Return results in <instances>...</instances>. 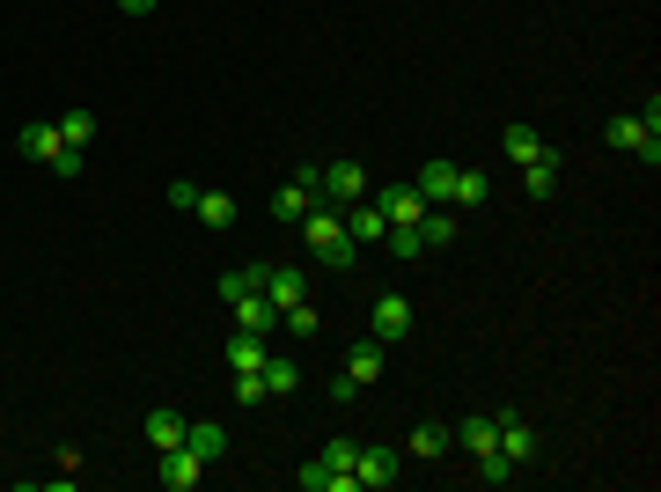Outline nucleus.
<instances>
[{
	"instance_id": "24",
	"label": "nucleus",
	"mask_w": 661,
	"mask_h": 492,
	"mask_svg": "<svg viewBox=\"0 0 661 492\" xmlns=\"http://www.w3.org/2000/svg\"><path fill=\"white\" fill-rule=\"evenodd\" d=\"M522 192H529V198H551V192H559V155H537V162L522 170Z\"/></svg>"
},
{
	"instance_id": "21",
	"label": "nucleus",
	"mask_w": 661,
	"mask_h": 492,
	"mask_svg": "<svg viewBox=\"0 0 661 492\" xmlns=\"http://www.w3.org/2000/svg\"><path fill=\"white\" fill-rule=\"evenodd\" d=\"M184 434H192V419L184 412H147V442H155V456H162V448H184Z\"/></svg>"
},
{
	"instance_id": "2",
	"label": "nucleus",
	"mask_w": 661,
	"mask_h": 492,
	"mask_svg": "<svg viewBox=\"0 0 661 492\" xmlns=\"http://www.w3.org/2000/svg\"><path fill=\"white\" fill-rule=\"evenodd\" d=\"M603 148H617V155H647V170L661 162V103H647V118H603Z\"/></svg>"
},
{
	"instance_id": "20",
	"label": "nucleus",
	"mask_w": 661,
	"mask_h": 492,
	"mask_svg": "<svg viewBox=\"0 0 661 492\" xmlns=\"http://www.w3.org/2000/svg\"><path fill=\"white\" fill-rule=\"evenodd\" d=\"M486 198H492V176L456 162V192H448V206H456V214H470V206H486Z\"/></svg>"
},
{
	"instance_id": "26",
	"label": "nucleus",
	"mask_w": 661,
	"mask_h": 492,
	"mask_svg": "<svg viewBox=\"0 0 661 492\" xmlns=\"http://www.w3.org/2000/svg\"><path fill=\"white\" fill-rule=\"evenodd\" d=\"M192 214H198L206 228H236V198H228V192H198Z\"/></svg>"
},
{
	"instance_id": "13",
	"label": "nucleus",
	"mask_w": 661,
	"mask_h": 492,
	"mask_svg": "<svg viewBox=\"0 0 661 492\" xmlns=\"http://www.w3.org/2000/svg\"><path fill=\"white\" fill-rule=\"evenodd\" d=\"M448 434H456V448H464L470 464L500 448V442H492V412H464V419H456V426H448Z\"/></svg>"
},
{
	"instance_id": "19",
	"label": "nucleus",
	"mask_w": 661,
	"mask_h": 492,
	"mask_svg": "<svg viewBox=\"0 0 661 492\" xmlns=\"http://www.w3.org/2000/svg\"><path fill=\"white\" fill-rule=\"evenodd\" d=\"M412 184H419V198H426V206H448V192H456V162H441V155H434Z\"/></svg>"
},
{
	"instance_id": "27",
	"label": "nucleus",
	"mask_w": 661,
	"mask_h": 492,
	"mask_svg": "<svg viewBox=\"0 0 661 492\" xmlns=\"http://www.w3.org/2000/svg\"><path fill=\"white\" fill-rule=\"evenodd\" d=\"M184 448H192V456H206V470H214L220 456H228V434H220V426H192V434H184Z\"/></svg>"
},
{
	"instance_id": "35",
	"label": "nucleus",
	"mask_w": 661,
	"mask_h": 492,
	"mask_svg": "<svg viewBox=\"0 0 661 492\" xmlns=\"http://www.w3.org/2000/svg\"><path fill=\"white\" fill-rule=\"evenodd\" d=\"M81 162H89V148H59V162H52V176H81Z\"/></svg>"
},
{
	"instance_id": "7",
	"label": "nucleus",
	"mask_w": 661,
	"mask_h": 492,
	"mask_svg": "<svg viewBox=\"0 0 661 492\" xmlns=\"http://www.w3.org/2000/svg\"><path fill=\"white\" fill-rule=\"evenodd\" d=\"M353 478H361L367 492H390L397 478H404V448H390V442H383V448H361V470H353Z\"/></svg>"
},
{
	"instance_id": "33",
	"label": "nucleus",
	"mask_w": 661,
	"mask_h": 492,
	"mask_svg": "<svg viewBox=\"0 0 661 492\" xmlns=\"http://www.w3.org/2000/svg\"><path fill=\"white\" fill-rule=\"evenodd\" d=\"M236 404H272V390H265V375H258V368L236 375Z\"/></svg>"
},
{
	"instance_id": "28",
	"label": "nucleus",
	"mask_w": 661,
	"mask_h": 492,
	"mask_svg": "<svg viewBox=\"0 0 661 492\" xmlns=\"http://www.w3.org/2000/svg\"><path fill=\"white\" fill-rule=\"evenodd\" d=\"M258 287H265V265H236V272H220V301L258 295Z\"/></svg>"
},
{
	"instance_id": "17",
	"label": "nucleus",
	"mask_w": 661,
	"mask_h": 492,
	"mask_svg": "<svg viewBox=\"0 0 661 492\" xmlns=\"http://www.w3.org/2000/svg\"><path fill=\"white\" fill-rule=\"evenodd\" d=\"M456 236H464V214H456V206H426V221H419V243H426V250H448Z\"/></svg>"
},
{
	"instance_id": "29",
	"label": "nucleus",
	"mask_w": 661,
	"mask_h": 492,
	"mask_svg": "<svg viewBox=\"0 0 661 492\" xmlns=\"http://www.w3.org/2000/svg\"><path fill=\"white\" fill-rule=\"evenodd\" d=\"M280 323H287L294 339H317V331H323V317H317V301H294V309H280Z\"/></svg>"
},
{
	"instance_id": "36",
	"label": "nucleus",
	"mask_w": 661,
	"mask_h": 492,
	"mask_svg": "<svg viewBox=\"0 0 661 492\" xmlns=\"http://www.w3.org/2000/svg\"><path fill=\"white\" fill-rule=\"evenodd\" d=\"M125 15H155V8H162V0H118Z\"/></svg>"
},
{
	"instance_id": "14",
	"label": "nucleus",
	"mask_w": 661,
	"mask_h": 492,
	"mask_svg": "<svg viewBox=\"0 0 661 492\" xmlns=\"http://www.w3.org/2000/svg\"><path fill=\"white\" fill-rule=\"evenodd\" d=\"M500 155H508L514 170H529L537 155H551V140H544L537 125H508V133H500Z\"/></svg>"
},
{
	"instance_id": "3",
	"label": "nucleus",
	"mask_w": 661,
	"mask_h": 492,
	"mask_svg": "<svg viewBox=\"0 0 661 492\" xmlns=\"http://www.w3.org/2000/svg\"><path fill=\"white\" fill-rule=\"evenodd\" d=\"M294 176H309L317 184V206H353V198H367V170L361 162H323V170H294Z\"/></svg>"
},
{
	"instance_id": "25",
	"label": "nucleus",
	"mask_w": 661,
	"mask_h": 492,
	"mask_svg": "<svg viewBox=\"0 0 661 492\" xmlns=\"http://www.w3.org/2000/svg\"><path fill=\"white\" fill-rule=\"evenodd\" d=\"M59 140H67V148H89V140H96V111H59Z\"/></svg>"
},
{
	"instance_id": "30",
	"label": "nucleus",
	"mask_w": 661,
	"mask_h": 492,
	"mask_svg": "<svg viewBox=\"0 0 661 492\" xmlns=\"http://www.w3.org/2000/svg\"><path fill=\"white\" fill-rule=\"evenodd\" d=\"M514 478H522V470H514L500 448H492V456H478V485H514Z\"/></svg>"
},
{
	"instance_id": "6",
	"label": "nucleus",
	"mask_w": 661,
	"mask_h": 492,
	"mask_svg": "<svg viewBox=\"0 0 661 492\" xmlns=\"http://www.w3.org/2000/svg\"><path fill=\"white\" fill-rule=\"evenodd\" d=\"M198 478H206V456H192V448H162V464H155V485L162 492H198Z\"/></svg>"
},
{
	"instance_id": "22",
	"label": "nucleus",
	"mask_w": 661,
	"mask_h": 492,
	"mask_svg": "<svg viewBox=\"0 0 661 492\" xmlns=\"http://www.w3.org/2000/svg\"><path fill=\"white\" fill-rule=\"evenodd\" d=\"M258 375H265L272 397H294V390H301V361H287V353H265V368H258Z\"/></svg>"
},
{
	"instance_id": "10",
	"label": "nucleus",
	"mask_w": 661,
	"mask_h": 492,
	"mask_svg": "<svg viewBox=\"0 0 661 492\" xmlns=\"http://www.w3.org/2000/svg\"><path fill=\"white\" fill-rule=\"evenodd\" d=\"M309 214H317V184H309V176H294V184H280V192H272V221L301 228Z\"/></svg>"
},
{
	"instance_id": "16",
	"label": "nucleus",
	"mask_w": 661,
	"mask_h": 492,
	"mask_svg": "<svg viewBox=\"0 0 661 492\" xmlns=\"http://www.w3.org/2000/svg\"><path fill=\"white\" fill-rule=\"evenodd\" d=\"M265 301L272 309H294V301H309V279L294 265H265Z\"/></svg>"
},
{
	"instance_id": "5",
	"label": "nucleus",
	"mask_w": 661,
	"mask_h": 492,
	"mask_svg": "<svg viewBox=\"0 0 661 492\" xmlns=\"http://www.w3.org/2000/svg\"><path fill=\"white\" fill-rule=\"evenodd\" d=\"M492 442H500V456H508L514 470H529V464H537V434H529V419L508 412V404L492 412Z\"/></svg>"
},
{
	"instance_id": "11",
	"label": "nucleus",
	"mask_w": 661,
	"mask_h": 492,
	"mask_svg": "<svg viewBox=\"0 0 661 492\" xmlns=\"http://www.w3.org/2000/svg\"><path fill=\"white\" fill-rule=\"evenodd\" d=\"M59 148H67V140H59V125L52 118H37V125H23V133H15V155H23V162H59Z\"/></svg>"
},
{
	"instance_id": "1",
	"label": "nucleus",
	"mask_w": 661,
	"mask_h": 492,
	"mask_svg": "<svg viewBox=\"0 0 661 492\" xmlns=\"http://www.w3.org/2000/svg\"><path fill=\"white\" fill-rule=\"evenodd\" d=\"M301 243L317 250V265H331V272H353V258H361V243L345 236V214H339V206H317V214L301 221Z\"/></svg>"
},
{
	"instance_id": "34",
	"label": "nucleus",
	"mask_w": 661,
	"mask_h": 492,
	"mask_svg": "<svg viewBox=\"0 0 661 492\" xmlns=\"http://www.w3.org/2000/svg\"><path fill=\"white\" fill-rule=\"evenodd\" d=\"M383 243H390L397 258H404V265H412V258H426V243H419V228H390V236H383Z\"/></svg>"
},
{
	"instance_id": "18",
	"label": "nucleus",
	"mask_w": 661,
	"mask_h": 492,
	"mask_svg": "<svg viewBox=\"0 0 661 492\" xmlns=\"http://www.w3.org/2000/svg\"><path fill=\"white\" fill-rule=\"evenodd\" d=\"M345 236H353V243H375V236H390L383 206H375V198H353V206H345Z\"/></svg>"
},
{
	"instance_id": "15",
	"label": "nucleus",
	"mask_w": 661,
	"mask_h": 492,
	"mask_svg": "<svg viewBox=\"0 0 661 492\" xmlns=\"http://www.w3.org/2000/svg\"><path fill=\"white\" fill-rule=\"evenodd\" d=\"M448 448H456V434H448L441 419H426V426H412V442H404V456H412V464H441Z\"/></svg>"
},
{
	"instance_id": "12",
	"label": "nucleus",
	"mask_w": 661,
	"mask_h": 492,
	"mask_svg": "<svg viewBox=\"0 0 661 492\" xmlns=\"http://www.w3.org/2000/svg\"><path fill=\"white\" fill-rule=\"evenodd\" d=\"M228 309H236V331H258V339H272V331H280V309L265 301V287H258V295H236Z\"/></svg>"
},
{
	"instance_id": "8",
	"label": "nucleus",
	"mask_w": 661,
	"mask_h": 492,
	"mask_svg": "<svg viewBox=\"0 0 661 492\" xmlns=\"http://www.w3.org/2000/svg\"><path fill=\"white\" fill-rule=\"evenodd\" d=\"M375 206H383V221H390V228H419V221H426L419 184H383V192H375Z\"/></svg>"
},
{
	"instance_id": "32",
	"label": "nucleus",
	"mask_w": 661,
	"mask_h": 492,
	"mask_svg": "<svg viewBox=\"0 0 661 492\" xmlns=\"http://www.w3.org/2000/svg\"><path fill=\"white\" fill-rule=\"evenodd\" d=\"M198 192H206L198 176H170V192H162V198H170L176 214H192V206H198Z\"/></svg>"
},
{
	"instance_id": "23",
	"label": "nucleus",
	"mask_w": 661,
	"mask_h": 492,
	"mask_svg": "<svg viewBox=\"0 0 661 492\" xmlns=\"http://www.w3.org/2000/svg\"><path fill=\"white\" fill-rule=\"evenodd\" d=\"M265 353H272V339H258V331H236L228 339V368L243 375V368H265Z\"/></svg>"
},
{
	"instance_id": "9",
	"label": "nucleus",
	"mask_w": 661,
	"mask_h": 492,
	"mask_svg": "<svg viewBox=\"0 0 661 492\" xmlns=\"http://www.w3.org/2000/svg\"><path fill=\"white\" fill-rule=\"evenodd\" d=\"M367 339H383V345L412 339V301H404V295H383V301H375V317H367Z\"/></svg>"
},
{
	"instance_id": "4",
	"label": "nucleus",
	"mask_w": 661,
	"mask_h": 492,
	"mask_svg": "<svg viewBox=\"0 0 661 492\" xmlns=\"http://www.w3.org/2000/svg\"><path fill=\"white\" fill-rule=\"evenodd\" d=\"M383 361H390V345H383V339H361L353 353H345V368H339V382H331V397H339V404H353V390L383 382Z\"/></svg>"
},
{
	"instance_id": "31",
	"label": "nucleus",
	"mask_w": 661,
	"mask_h": 492,
	"mask_svg": "<svg viewBox=\"0 0 661 492\" xmlns=\"http://www.w3.org/2000/svg\"><path fill=\"white\" fill-rule=\"evenodd\" d=\"M317 456H323L331 470H339V478H353V470H361V448H353V442H323Z\"/></svg>"
}]
</instances>
